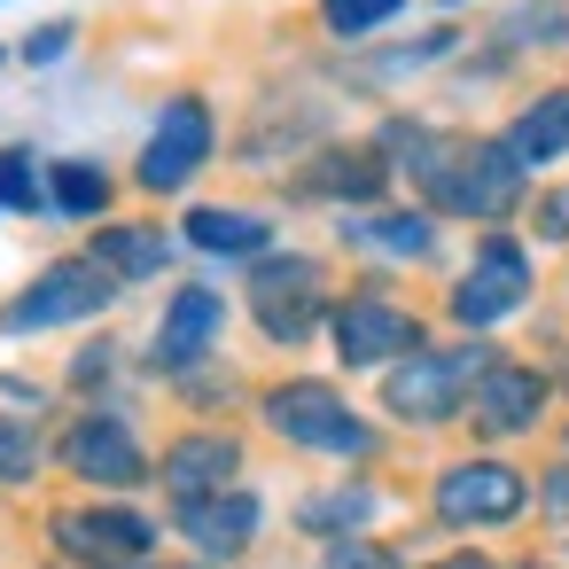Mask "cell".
Instances as JSON below:
<instances>
[{"mask_svg": "<svg viewBox=\"0 0 569 569\" xmlns=\"http://www.w3.org/2000/svg\"><path fill=\"white\" fill-rule=\"evenodd\" d=\"M102 375H110V343H87V359L71 367V382L87 390V382H102Z\"/></svg>", "mask_w": 569, "mask_h": 569, "instance_id": "cell-30", "label": "cell"}, {"mask_svg": "<svg viewBox=\"0 0 569 569\" xmlns=\"http://www.w3.org/2000/svg\"><path fill=\"white\" fill-rule=\"evenodd\" d=\"M390 157L375 149V141H359V149H312V172L297 180L305 196H320V203H343V211H375L382 196H390Z\"/></svg>", "mask_w": 569, "mask_h": 569, "instance_id": "cell-16", "label": "cell"}, {"mask_svg": "<svg viewBox=\"0 0 569 569\" xmlns=\"http://www.w3.org/2000/svg\"><path fill=\"white\" fill-rule=\"evenodd\" d=\"M71 48H79V24H71V17H56V24H40V32H24V48H17V56H24L32 71H48V63H63Z\"/></svg>", "mask_w": 569, "mask_h": 569, "instance_id": "cell-27", "label": "cell"}, {"mask_svg": "<svg viewBox=\"0 0 569 569\" xmlns=\"http://www.w3.org/2000/svg\"><path fill=\"white\" fill-rule=\"evenodd\" d=\"M429 507H437V522H452V530H491V522H515V515L530 507V483H522L515 460L476 452V460H452V468L437 476Z\"/></svg>", "mask_w": 569, "mask_h": 569, "instance_id": "cell-9", "label": "cell"}, {"mask_svg": "<svg viewBox=\"0 0 569 569\" xmlns=\"http://www.w3.org/2000/svg\"><path fill=\"white\" fill-rule=\"evenodd\" d=\"M546 507L569 515V468H546Z\"/></svg>", "mask_w": 569, "mask_h": 569, "instance_id": "cell-31", "label": "cell"}, {"mask_svg": "<svg viewBox=\"0 0 569 569\" xmlns=\"http://www.w3.org/2000/svg\"><path fill=\"white\" fill-rule=\"evenodd\" d=\"M375 149L421 188V203L437 219H476V227H507L530 203V172L499 133H445L429 118H390L375 133Z\"/></svg>", "mask_w": 569, "mask_h": 569, "instance_id": "cell-1", "label": "cell"}, {"mask_svg": "<svg viewBox=\"0 0 569 569\" xmlns=\"http://www.w3.org/2000/svg\"><path fill=\"white\" fill-rule=\"evenodd\" d=\"M110 203H118V172L110 164H94V157H56L48 164V211L56 219L94 227V219H110Z\"/></svg>", "mask_w": 569, "mask_h": 569, "instance_id": "cell-21", "label": "cell"}, {"mask_svg": "<svg viewBox=\"0 0 569 569\" xmlns=\"http://www.w3.org/2000/svg\"><path fill=\"white\" fill-rule=\"evenodd\" d=\"M328 343H336V367H351V375H367V367H398V359H413L421 343H429V320L413 312V305H398L390 289H351V297H336V312H328Z\"/></svg>", "mask_w": 569, "mask_h": 569, "instance_id": "cell-7", "label": "cell"}, {"mask_svg": "<svg viewBox=\"0 0 569 569\" xmlns=\"http://www.w3.org/2000/svg\"><path fill=\"white\" fill-rule=\"evenodd\" d=\"M429 569H499V561H483V553H445V561H429Z\"/></svg>", "mask_w": 569, "mask_h": 569, "instance_id": "cell-32", "label": "cell"}, {"mask_svg": "<svg viewBox=\"0 0 569 569\" xmlns=\"http://www.w3.org/2000/svg\"><path fill=\"white\" fill-rule=\"evenodd\" d=\"M40 429L24 421V413H0V483H32L40 476Z\"/></svg>", "mask_w": 569, "mask_h": 569, "instance_id": "cell-26", "label": "cell"}, {"mask_svg": "<svg viewBox=\"0 0 569 569\" xmlns=\"http://www.w3.org/2000/svg\"><path fill=\"white\" fill-rule=\"evenodd\" d=\"M180 242L203 250V258H266L273 250V219L250 211V203H196L180 219Z\"/></svg>", "mask_w": 569, "mask_h": 569, "instance_id": "cell-18", "label": "cell"}, {"mask_svg": "<svg viewBox=\"0 0 569 569\" xmlns=\"http://www.w3.org/2000/svg\"><path fill=\"white\" fill-rule=\"evenodd\" d=\"M118 297H126V281H110L94 258H56V266H40L9 305H0V328H9V336H48V328L110 312Z\"/></svg>", "mask_w": 569, "mask_h": 569, "instance_id": "cell-8", "label": "cell"}, {"mask_svg": "<svg viewBox=\"0 0 569 569\" xmlns=\"http://www.w3.org/2000/svg\"><path fill=\"white\" fill-rule=\"evenodd\" d=\"M530 289H538V273H530V250L507 234V227H483L476 234V258H468V273L452 281V297H445V312H452V328H468V336H491V328H507L522 305H530Z\"/></svg>", "mask_w": 569, "mask_h": 569, "instance_id": "cell-6", "label": "cell"}, {"mask_svg": "<svg viewBox=\"0 0 569 569\" xmlns=\"http://www.w3.org/2000/svg\"><path fill=\"white\" fill-rule=\"evenodd\" d=\"M343 242L351 250H375V258H437V211L413 203V211H343Z\"/></svg>", "mask_w": 569, "mask_h": 569, "instance_id": "cell-20", "label": "cell"}, {"mask_svg": "<svg viewBox=\"0 0 569 569\" xmlns=\"http://www.w3.org/2000/svg\"><path fill=\"white\" fill-rule=\"evenodd\" d=\"M172 522H180V538H188L203 561H234V553H250L266 507H258V491L227 483V491H203V499H172Z\"/></svg>", "mask_w": 569, "mask_h": 569, "instance_id": "cell-14", "label": "cell"}, {"mask_svg": "<svg viewBox=\"0 0 569 569\" xmlns=\"http://www.w3.org/2000/svg\"><path fill=\"white\" fill-rule=\"evenodd\" d=\"M491 359H499V351H491L483 336H468V343H421L413 359H398V367L382 375V413L406 421V429L460 421V413H468V390H476V375H483Z\"/></svg>", "mask_w": 569, "mask_h": 569, "instance_id": "cell-2", "label": "cell"}, {"mask_svg": "<svg viewBox=\"0 0 569 569\" xmlns=\"http://www.w3.org/2000/svg\"><path fill=\"white\" fill-rule=\"evenodd\" d=\"M258 413H266V429H273L281 445H297V452H328V460H367V452H375L367 413H359L336 382H320V375L273 382V390L258 398Z\"/></svg>", "mask_w": 569, "mask_h": 569, "instance_id": "cell-3", "label": "cell"}, {"mask_svg": "<svg viewBox=\"0 0 569 569\" xmlns=\"http://www.w3.org/2000/svg\"><path fill=\"white\" fill-rule=\"evenodd\" d=\"M56 546L71 561H94V569H141L157 553V522L133 515V507H63Z\"/></svg>", "mask_w": 569, "mask_h": 569, "instance_id": "cell-13", "label": "cell"}, {"mask_svg": "<svg viewBox=\"0 0 569 569\" xmlns=\"http://www.w3.org/2000/svg\"><path fill=\"white\" fill-rule=\"evenodd\" d=\"M546 406H553V375L530 359H491L468 390V421L483 437H530L546 421Z\"/></svg>", "mask_w": 569, "mask_h": 569, "instance_id": "cell-12", "label": "cell"}, {"mask_svg": "<svg viewBox=\"0 0 569 569\" xmlns=\"http://www.w3.org/2000/svg\"><path fill=\"white\" fill-rule=\"evenodd\" d=\"M87 258H94L110 281L141 289V281H157V273L172 266V227H164V219H110V227H94Z\"/></svg>", "mask_w": 569, "mask_h": 569, "instance_id": "cell-17", "label": "cell"}, {"mask_svg": "<svg viewBox=\"0 0 569 569\" xmlns=\"http://www.w3.org/2000/svg\"><path fill=\"white\" fill-rule=\"evenodd\" d=\"M0 63H9V56H0Z\"/></svg>", "mask_w": 569, "mask_h": 569, "instance_id": "cell-34", "label": "cell"}, {"mask_svg": "<svg viewBox=\"0 0 569 569\" xmlns=\"http://www.w3.org/2000/svg\"><path fill=\"white\" fill-rule=\"evenodd\" d=\"M328 569H390V553H375L367 538H336V553H328Z\"/></svg>", "mask_w": 569, "mask_h": 569, "instance_id": "cell-29", "label": "cell"}, {"mask_svg": "<svg viewBox=\"0 0 569 569\" xmlns=\"http://www.w3.org/2000/svg\"><path fill=\"white\" fill-rule=\"evenodd\" d=\"M234 476H242V437H234V429H188V437H172L164 460H157V483H164L172 499L227 491Z\"/></svg>", "mask_w": 569, "mask_h": 569, "instance_id": "cell-15", "label": "cell"}, {"mask_svg": "<svg viewBox=\"0 0 569 569\" xmlns=\"http://www.w3.org/2000/svg\"><path fill=\"white\" fill-rule=\"evenodd\" d=\"M530 234H538V242H569V180L530 203Z\"/></svg>", "mask_w": 569, "mask_h": 569, "instance_id": "cell-28", "label": "cell"}, {"mask_svg": "<svg viewBox=\"0 0 569 569\" xmlns=\"http://www.w3.org/2000/svg\"><path fill=\"white\" fill-rule=\"evenodd\" d=\"M367 515H375V491L367 483H336V491H312L297 507V530H312V538H359Z\"/></svg>", "mask_w": 569, "mask_h": 569, "instance_id": "cell-24", "label": "cell"}, {"mask_svg": "<svg viewBox=\"0 0 569 569\" xmlns=\"http://www.w3.org/2000/svg\"><path fill=\"white\" fill-rule=\"evenodd\" d=\"M499 48L507 56H561L569 48V0H515V9H499Z\"/></svg>", "mask_w": 569, "mask_h": 569, "instance_id": "cell-22", "label": "cell"}, {"mask_svg": "<svg viewBox=\"0 0 569 569\" xmlns=\"http://www.w3.org/2000/svg\"><path fill=\"white\" fill-rule=\"evenodd\" d=\"M0 211H17V219L48 211V164H40L24 141H9V149H0Z\"/></svg>", "mask_w": 569, "mask_h": 569, "instance_id": "cell-25", "label": "cell"}, {"mask_svg": "<svg viewBox=\"0 0 569 569\" xmlns=\"http://www.w3.org/2000/svg\"><path fill=\"white\" fill-rule=\"evenodd\" d=\"M63 468L79 476V483H94V491H133V483H149V452H141V437H133V421L118 413V406H87L71 429H63Z\"/></svg>", "mask_w": 569, "mask_h": 569, "instance_id": "cell-10", "label": "cell"}, {"mask_svg": "<svg viewBox=\"0 0 569 569\" xmlns=\"http://www.w3.org/2000/svg\"><path fill=\"white\" fill-rule=\"evenodd\" d=\"M219 157V110L211 94H172L133 157V188L141 196H188L203 180V164Z\"/></svg>", "mask_w": 569, "mask_h": 569, "instance_id": "cell-5", "label": "cell"}, {"mask_svg": "<svg viewBox=\"0 0 569 569\" xmlns=\"http://www.w3.org/2000/svg\"><path fill=\"white\" fill-rule=\"evenodd\" d=\"M328 312H336V297H328V273H320L312 250H266V258H250V320H258L266 343L297 351V343H312L328 328Z\"/></svg>", "mask_w": 569, "mask_h": 569, "instance_id": "cell-4", "label": "cell"}, {"mask_svg": "<svg viewBox=\"0 0 569 569\" xmlns=\"http://www.w3.org/2000/svg\"><path fill=\"white\" fill-rule=\"evenodd\" d=\"M219 336H227V297L211 289V281H180L172 297H164V312H157V336H149V367L157 375H196L211 351H219Z\"/></svg>", "mask_w": 569, "mask_h": 569, "instance_id": "cell-11", "label": "cell"}, {"mask_svg": "<svg viewBox=\"0 0 569 569\" xmlns=\"http://www.w3.org/2000/svg\"><path fill=\"white\" fill-rule=\"evenodd\" d=\"M413 0H312V24L336 40V48H367L375 32H390Z\"/></svg>", "mask_w": 569, "mask_h": 569, "instance_id": "cell-23", "label": "cell"}, {"mask_svg": "<svg viewBox=\"0 0 569 569\" xmlns=\"http://www.w3.org/2000/svg\"><path fill=\"white\" fill-rule=\"evenodd\" d=\"M499 141L522 157V172H553V164L569 157V87H538V94L499 126Z\"/></svg>", "mask_w": 569, "mask_h": 569, "instance_id": "cell-19", "label": "cell"}, {"mask_svg": "<svg viewBox=\"0 0 569 569\" xmlns=\"http://www.w3.org/2000/svg\"><path fill=\"white\" fill-rule=\"evenodd\" d=\"M437 9H445V17H460V9H476V0H437Z\"/></svg>", "mask_w": 569, "mask_h": 569, "instance_id": "cell-33", "label": "cell"}]
</instances>
